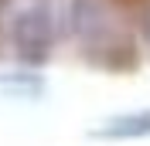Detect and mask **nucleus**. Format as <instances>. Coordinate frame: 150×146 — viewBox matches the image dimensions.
Instances as JSON below:
<instances>
[{"label": "nucleus", "instance_id": "f257e3e1", "mask_svg": "<svg viewBox=\"0 0 150 146\" xmlns=\"http://www.w3.org/2000/svg\"><path fill=\"white\" fill-rule=\"evenodd\" d=\"M10 41L24 61H45L55 44V7L51 0H31L10 17Z\"/></svg>", "mask_w": 150, "mask_h": 146}, {"label": "nucleus", "instance_id": "f03ea898", "mask_svg": "<svg viewBox=\"0 0 150 146\" xmlns=\"http://www.w3.org/2000/svg\"><path fill=\"white\" fill-rule=\"evenodd\" d=\"M109 4L106 0H72L68 4V24H72L75 37L92 44V41H106L109 34Z\"/></svg>", "mask_w": 150, "mask_h": 146}, {"label": "nucleus", "instance_id": "7ed1b4c3", "mask_svg": "<svg viewBox=\"0 0 150 146\" xmlns=\"http://www.w3.org/2000/svg\"><path fill=\"white\" fill-rule=\"evenodd\" d=\"M99 139H143L150 136V109H137V112H123V116L106 119L96 129Z\"/></svg>", "mask_w": 150, "mask_h": 146}, {"label": "nucleus", "instance_id": "20e7f679", "mask_svg": "<svg viewBox=\"0 0 150 146\" xmlns=\"http://www.w3.org/2000/svg\"><path fill=\"white\" fill-rule=\"evenodd\" d=\"M0 88H10L17 95H41L45 78L38 72H4L0 75Z\"/></svg>", "mask_w": 150, "mask_h": 146}]
</instances>
